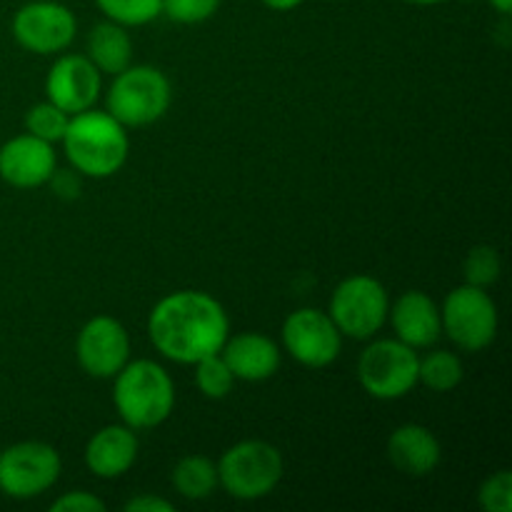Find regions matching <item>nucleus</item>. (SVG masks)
Listing matches in <instances>:
<instances>
[{
    "label": "nucleus",
    "mask_w": 512,
    "mask_h": 512,
    "mask_svg": "<svg viewBox=\"0 0 512 512\" xmlns=\"http://www.w3.org/2000/svg\"><path fill=\"white\" fill-rule=\"evenodd\" d=\"M58 168L53 145L35 135L23 133L0 145V178L18 190H33L48 185Z\"/></svg>",
    "instance_id": "14"
},
{
    "label": "nucleus",
    "mask_w": 512,
    "mask_h": 512,
    "mask_svg": "<svg viewBox=\"0 0 512 512\" xmlns=\"http://www.w3.org/2000/svg\"><path fill=\"white\" fill-rule=\"evenodd\" d=\"M390 295L373 275H350L330 295L328 315L343 338L370 340L388 323Z\"/></svg>",
    "instance_id": "6"
},
{
    "label": "nucleus",
    "mask_w": 512,
    "mask_h": 512,
    "mask_svg": "<svg viewBox=\"0 0 512 512\" xmlns=\"http://www.w3.org/2000/svg\"><path fill=\"white\" fill-rule=\"evenodd\" d=\"M85 55L100 73L115 75L133 63V38L125 25L103 20L88 33V53Z\"/></svg>",
    "instance_id": "19"
},
{
    "label": "nucleus",
    "mask_w": 512,
    "mask_h": 512,
    "mask_svg": "<svg viewBox=\"0 0 512 512\" xmlns=\"http://www.w3.org/2000/svg\"><path fill=\"white\" fill-rule=\"evenodd\" d=\"M60 143L70 168L93 180L113 178L123 170L130 155L128 128L120 125L108 110L88 108L70 115Z\"/></svg>",
    "instance_id": "2"
},
{
    "label": "nucleus",
    "mask_w": 512,
    "mask_h": 512,
    "mask_svg": "<svg viewBox=\"0 0 512 512\" xmlns=\"http://www.w3.org/2000/svg\"><path fill=\"white\" fill-rule=\"evenodd\" d=\"M68 123H70V115L65 113V110H60L58 105L50 103V100L35 103L33 108L25 113V133L35 135V138L45 140V143L50 145L63 140Z\"/></svg>",
    "instance_id": "24"
},
{
    "label": "nucleus",
    "mask_w": 512,
    "mask_h": 512,
    "mask_svg": "<svg viewBox=\"0 0 512 512\" xmlns=\"http://www.w3.org/2000/svg\"><path fill=\"white\" fill-rule=\"evenodd\" d=\"M463 360L450 350H433L418 360V385H425L433 393H450L463 380Z\"/></svg>",
    "instance_id": "21"
},
{
    "label": "nucleus",
    "mask_w": 512,
    "mask_h": 512,
    "mask_svg": "<svg viewBox=\"0 0 512 512\" xmlns=\"http://www.w3.org/2000/svg\"><path fill=\"white\" fill-rule=\"evenodd\" d=\"M283 348L303 368H328L340 358L343 335L335 328L333 318L318 308H300L285 318Z\"/></svg>",
    "instance_id": "11"
},
{
    "label": "nucleus",
    "mask_w": 512,
    "mask_h": 512,
    "mask_svg": "<svg viewBox=\"0 0 512 512\" xmlns=\"http://www.w3.org/2000/svg\"><path fill=\"white\" fill-rule=\"evenodd\" d=\"M195 385L208 400H223L233 393L235 375L223 355H208L195 363Z\"/></svg>",
    "instance_id": "23"
},
{
    "label": "nucleus",
    "mask_w": 512,
    "mask_h": 512,
    "mask_svg": "<svg viewBox=\"0 0 512 512\" xmlns=\"http://www.w3.org/2000/svg\"><path fill=\"white\" fill-rule=\"evenodd\" d=\"M75 358L95 380H113L130 360V335L113 315H95L75 338Z\"/></svg>",
    "instance_id": "12"
},
{
    "label": "nucleus",
    "mask_w": 512,
    "mask_h": 512,
    "mask_svg": "<svg viewBox=\"0 0 512 512\" xmlns=\"http://www.w3.org/2000/svg\"><path fill=\"white\" fill-rule=\"evenodd\" d=\"M138 435L125 423L105 425L85 445V468L100 480H115L128 473L138 460Z\"/></svg>",
    "instance_id": "17"
},
{
    "label": "nucleus",
    "mask_w": 512,
    "mask_h": 512,
    "mask_svg": "<svg viewBox=\"0 0 512 512\" xmlns=\"http://www.w3.org/2000/svg\"><path fill=\"white\" fill-rule=\"evenodd\" d=\"M393 333L400 343L415 350L430 348L438 343L443 325H440V305L423 290H405L390 303L388 313Z\"/></svg>",
    "instance_id": "15"
},
{
    "label": "nucleus",
    "mask_w": 512,
    "mask_h": 512,
    "mask_svg": "<svg viewBox=\"0 0 512 512\" xmlns=\"http://www.w3.org/2000/svg\"><path fill=\"white\" fill-rule=\"evenodd\" d=\"M113 405L128 428H158L173 415V378L155 360H128L113 378Z\"/></svg>",
    "instance_id": "3"
},
{
    "label": "nucleus",
    "mask_w": 512,
    "mask_h": 512,
    "mask_svg": "<svg viewBox=\"0 0 512 512\" xmlns=\"http://www.w3.org/2000/svg\"><path fill=\"white\" fill-rule=\"evenodd\" d=\"M48 185L53 188V193L58 195V198L75 200V198H80V193H83V175L73 168L70 170L55 168V173L50 175Z\"/></svg>",
    "instance_id": "29"
},
{
    "label": "nucleus",
    "mask_w": 512,
    "mask_h": 512,
    "mask_svg": "<svg viewBox=\"0 0 512 512\" xmlns=\"http://www.w3.org/2000/svg\"><path fill=\"white\" fill-rule=\"evenodd\" d=\"M268 10H275V13H290L295 10L298 5H303L305 0H260Z\"/></svg>",
    "instance_id": "31"
},
{
    "label": "nucleus",
    "mask_w": 512,
    "mask_h": 512,
    "mask_svg": "<svg viewBox=\"0 0 512 512\" xmlns=\"http://www.w3.org/2000/svg\"><path fill=\"white\" fill-rule=\"evenodd\" d=\"M488 3L493 5V10H498L500 15H505V18L512 13V0H488Z\"/></svg>",
    "instance_id": "32"
},
{
    "label": "nucleus",
    "mask_w": 512,
    "mask_h": 512,
    "mask_svg": "<svg viewBox=\"0 0 512 512\" xmlns=\"http://www.w3.org/2000/svg\"><path fill=\"white\" fill-rule=\"evenodd\" d=\"M108 505L98 498V495L88 493V490H73V493H63L58 500L50 503L53 512H105Z\"/></svg>",
    "instance_id": "28"
},
{
    "label": "nucleus",
    "mask_w": 512,
    "mask_h": 512,
    "mask_svg": "<svg viewBox=\"0 0 512 512\" xmlns=\"http://www.w3.org/2000/svg\"><path fill=\"white\" fill-rule=\"evenodd\" d=\"M388 460L408 478H425L443 460V448L433 430L418 423L395 428L388 438Z\"/></svg>",
    "instance_id": "18"
},
{
    "label": "nucleus",
    "mask_w": 512,
    "mask_h": 512,
    "mask_svg": "<svg viewBox=\"0 0 512 512\" xmlns=\"http://www.w3.org/2000/svg\"><path fill=\"white\" fill-rule=\"evenodd\" d=\"M500 273H503V263H500V255L493 245H475L465 255L463 278L468 285L488 290L490 285L498 283Z\"/></svg>",
    "instance_id": "25"
},
{
    "label": "nucleus",
    "mask_w": 512,
    "mask_h": 512,
    "mask_svg": "<svg viewBox=\"0 0 512 512\" xmlns=\"http://www.w3.org/2000/svg\"><path fill=\"white\" fill-rule=\"evenodd\" d=\"M418 360V350L398 338L373 340L360 353L358 380L370 398L400 400L418 385Z\"/></svg>",
    "instance_id": "8"
},
{
    "label": "nucleus",
    "mask_w": 512,
    "mask_h": 512,
    "mask_svg": "<svg viewBox=\"0 0 512 512\" xmlns=\"http://www.w3.org/2000/svg\"><path fill=\"white\" fill-rule=\"evenodd\" d=\"M15 43L35 55L63 53L78 33V20L58 0H30L20 5L10 23Z\"/></svg>",
    "instance_id": "10"
},
{
    "label": "nucleus",
    "mask_w": 512,
    "mask_h": 512,
    "mask_svg": "<svg viewBox=\"0 0 512 512\" xmlns=\"http://www.w3.org/2000/svg\"><path fill=\"white\" fill-rule=\"evenodd\" d=\"M105 20L125 25V28H140L163 15V0H95Z\"/></svg>",
    "instance_id": "22"
},
{
    "label": "nucleus",
    "mask_w": 512,
    "mask_h": 512,
    "mask_svg": "<svg viewBox=\"0 0 512 512\" xmlns=\"http://www.w3.org/2000/svg\"><path fill=\"white\" fill-rule=\"evenodd\" d=\"M215 465H218V488L243 503L268 498L285 473L280 450L265 440H240L225 450Z\"/></svg>",
    "instance_id": "5"
},
{
    "label": "nucleus",
    "mask_w": 512,
    "mask_h": 512,
    "mask_svg": "<svg viewBox=\"0 0 512 512\" xmlns=\"http://www.w3.org/2000/svg\"><path fill=\"white\" fill-rule=\"evenodd\" d=\"M478 503L485 512H512V473L498 470L478 490Z\"/></svg>",
    "instance_id": "26"
},
{
    "label": "nucleus",
    "mask_w": 512,
    "mask_h": 512,
    "mask_svg": "<svg viewBox=\"0 0 512 512\" xmlns=\"http://www.w3.org/2000/svg\"><path fill=\"white\" fill-rule=\"evenodd\" d=\"M223 0H163V15L180 25H198L218 13Z\"/></svg>",
    "instance_id": "27"
},
{
    "label": "nucleus",
    "mask_w": 512,
    "mask_h": 512,
    "mask_svg": "<svg viewBox=\"0 0 512 512\" xmlns=\"http://www.w3.org/2000/svg\"><path fill=\"white\" fill-rule=\"evenodd\" d=\"M173 88L168 75L153 65H133L113 75L105 110L125 128H145L168 113Z\"/></svg>",
    "instance_id": "4"
},
{
    "label": "nucleus",
    "mask_w": 512,
    "mask_h": 512,
    "mask_svg": "<svg viewBox=\"0 0 512 512\" xmlns=\"http://www.w3.org/2000/svg\"><path fill=\"white\" fill-rule=\"evenodd\" d=\"M60 473V453L40 440H23L0 453V493L13 500H33L48 493Z\"/></svg>",
    "instance_id": "9"
},
{
    "label": "nucleus",
    "mask_w": 512,
    "mask_h": 512,
    "mask_svg": "<svg viewBox=\"0 0 512 512\" xmlns=\"http://www.w3.org/2000/svg\"><path fill=\"white\" fill-rule=\"evenodd\" d=\"M405 3L423 5V8H428V5H440V3H445V0H405Z\"/></svg>",
    "instance_id": "33"
},
{
    "label": "nucleus",
    "mask_w": 512,
    "mask_h": 512,
    "mask_svg": "<svg viewBox=\"0 0 512 512\" xmlns=\"http://www.w3.org/2000/svg\"><path fill=\"white\" fill-rule=\"evenodd\" d=\"M125 512H175V505L170 500L158 498V495H138L130 498L123 505Z\"/></svg>",
    "instance_id": "30"
},
{
    "label": "nucleus",
    "mask_w": 512,
    "mask_h": 512,
    "mask_svg": "<svg viewBox=\"0 0 512 512\" xmlns=\"http://www.w3.org/2000/svg\"><path fill=\"white\" fill-rule=\"evenodd\" d=\"M173 488L185 500H205L218 488V465L208 455H185L173 468Z\"/></svg>",
    "instance_id": "20"
},
{
    "label": "nucleus",
    "mask_w": 512,
    "mask_h": 512,
    "mask_svg": "<svg viewBox=\"0 0 512 512\" xmlns=\"http://www.w3.org/2000/svg\"><path fill=\"white\" fill-rule=\"evenodd\" d=\"M100 75L103 73L90 63L88 55H60L45 75V98L68 115L83 113L100 98L103 90Z\"/></svg>",
    "instance_id": "13"
},
{
    "label": "nucleus",
    "mask_w": 512,
    "mask_h": 512,
    "mask_svg": "<svg viewBox=\"0 0 512 512\" xmlns=\"http://www.w3.org/2000/svg\"><path fill=\"white\" fill-rule=\"evenodd\" d=\"M220 355L233 370L235 380H245V383L270 380L278 373L280 360H283L278 343L265 333H253V330L228 335Z\"/></svg>",
    "instance_id": "16"
},
{
    "label": "nucleus",
    "mask_w": 512,
    "mask_h": 512,
    "mask_svg": "<svg viewBox=\"0 0 512 512\" xmlns=\"http://www.w3.org/2000/svg\"><path fill=\"white\" fill-rule=\"evenodd\" d=\"M498 305L485 288L463 283L450 290L440 308V325L455 348L465 353H480L490 348L498 335Z\"/></svg>",
    "instance_id": "7"
},
{
    "label": "nucleus",
    "mask_w": 512,
    "mask_h": 512,
    "mask_svg": "<svg viewBox=\"0 0 512 512\" xmlns=\"http://www.w3.org/2000/svg\"><path fill=\"white\" fill-rule=\"evenodd\" d=\"M228 335V313L203 290L170 293L150 310V343L165 360L178 365H195L208 355H218Z\"/></svg>",
    "instance_id": "1"
}]
</instances>
